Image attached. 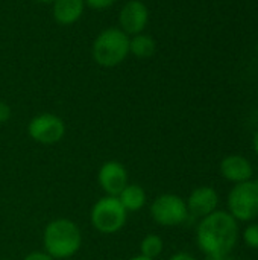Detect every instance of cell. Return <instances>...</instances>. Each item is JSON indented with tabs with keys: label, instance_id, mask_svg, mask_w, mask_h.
<instances>
[{
	"label": "cell",
	"instance_id": "6da1fadb",
	"mask_svg": "<svg viewBox=\"0 0 258 260\" xmlns=\"http://www.w3.org/2000/svg\"><path fill=\"white\" fill-rule=\"evenodd\" d=\"M239 241V222L227 212L216 210L199 219L196 244L204 256L228 257Z\"/></svg>",
	"mask_w": 258,
	"mask_h": 260
},
{
	"label": "cell",
	"instance_id": "7a4b0ae2",
	"mask_svg": "<svg viewBox=\"0 0 258 260\" xmlns=\"http://www.w3.org/2000/svg\"><path fill=\"white\" fill-rule=\"evenodd\" d=\"M82 247V232L68 218L50 221L43 232V250L55 260L73 257Z\"/></svg>",
	"mask_w": 258,
	"mask_h": 260
},
{
	"label": "cell",
	"instance_id": "3957f363",
	"mask_svg": "<svg viewBox=\"0 0 258 260\" xmlns=\"http://www.w3.org/2000/svg\"><path fill=\"white\" fill-rule=\"evenodd\" d=\"M129 55V35L120 27H106L94 38L91 46L93 61L105 69L120 66Z\"/></svg>",
	"mask_w": 258,
	"mask_h": 260
},
{
	"label": "cell",
	"instance_id": "277c9868",
	"mask_svg": "<svg viewBox=\"0 0 258 260\" xmlns=\"http://www.w3.org/2000/svg\"><path fill=\"white\" fill-rule=\"evenodd\" d=\"M128 212L123 209L117 197L103 195L99 198L90 210V222L100 235L119 233L128 219Z\"/></svg>",
	"mask_w": 258,
	"mask_h": 260
},
{
	"label": "cell",
	"instance_id": "5b68a950",
	"mask_svg": "<svg viewBox=\"0 0 258 260\" xmlns=\"http://www.w3.org/2000/svg\"><path fill=\"white\" fill-rule=\"evenodd\" d=\"M228 213L237 222H251L258 218V181L248 180L234 184L227 200Z\"/></svg>",
	"mask_w": 258,
	"mask_h": 260
},
{
	"label": "cell",
	"instance_id": "8992f818",
	"mask_svg": "<svg viewBox=\"0 0 258 260\" xmlns=\"http://www.w3.org/2000/svg\"><path fill=\"white\" fill-rule=\"evenodd\" d=\"M151 218L161 227H178L189 219V210L186 200L176 193L158 195L151 207Z\"/></svg>",
	"mask_w": 258,
	"mask_h": 260
},
{
	"label": "cell",
	"instance_id": "52a82bcc",
	"mask_svg": "<svg viewBox=\"0 0 258 260\" xmlns=\"http://www.w3.org/2000/svg\"><path fill=\"white\" fill-rule=\"evenodd\" d=\"M29 137L40 145H55L65 136L64 120L53 113H41L27 123Z\"/></svg>",
	"mask_w": 258,
	"mask_h": 260
},
{
	"label": "cell",
	"instance_id": "ba28073f",
	"mask_svg": "<svg viewBox=\"0 0 258 260\" xmlns=\"http://www.w3.org/2000/svg\"><path fill=\"white\" fill-rule=\"evenodd\" d=\"M119 26L126 35L132 37L144 32L149 23V8L143 0H128L119 12Z\"/></svg>",
	"mask_w": 258,
	"mask_h": 260
},
{
	"label": "cell",
	"instance_id": "9c48e42d",
	"mask_svg": "<svg viewBox=\"0 0 258 260\" xmlns=\"http://www.w3.org/2000/svg\"><path fill=\"white\" fill-rule=\"evenodd\" d=\"M97 183L105 195L117 197L129 183L128 171L117 160L105 161L97 171Z\"/></svg>",
	"mask_w": 258,
	"mask_h": 260
},
{
	"label": "cell",
	"instance_id": "30bf717a",
	"mask_svg": "<svg viewBox=\"0 0 258 260\" xmlns=\"http://www.w3.org/2000/svg\"><path fill=\"white\" fill-rule=\"evenodd\" d=\"M186 204L190 216L202 219L217 210L219 193L211 186H199L190 192L186 200Z\"/></svg>",
	"mask_w": 258,
	"mask_h": 260
},
{
	"label": "cell",
	"instance_id": "8fae6325",
	"mask_svg": "<svg viewBox=\"0 0 258 260\" xmlns=\"http://www.w3.org/2000/svg\"><path fill=\"white\" fill-rule=\"evenodd\" d=\"M219 171H220V175L227 181L234 183V184L252 180V175H254V168H252L251 161L246 157L239 155V154L227 155L220 161Z\"/></svg>",
	"mask_w": 258,
	"mask_h": 260
},
{
	"label": "cell",
	"instance_id": "7c38bea8",
	"mask_svg": "<svg viewBox=\"0 0 258 260\" xmlns=\"http://www.w3.org/2000/svg\"><path fill=\"white\" fill-rule=\"evenodd\" d=\"M85 8L84 0H55L52 3V15L58 24L71 26L81 20Z\"/></svg>",
	"mask_w": 258,
	"mask_h": 260
},
{
	"label": "cell",
	"instance_id": "4fadbf2b",
	"mask_svg": "<svg viewBox=\"0 0 258 260\" xmlns=\"http://www.w3.org/2000/svg\"><path fill=\"white\" fill-rule=\"evenodd\" d=\"M117 200L120 201V204L128 213H135V212H140L146 206L148 193L140 184L128 183L126 187L117 195Z\"/></svg>",
	"mask_w": 258,
	"mask_h": 260
},
{
	"label": "cell",
	"instance_id": "5bb4252c",
	"mask_svg": "<svg viewBox=\"0 0 258 260\" xmlns=\"http://www.w3.org/2000/svg\"><path fill=\"white\" fill-rule=\"evenodd\" d=\"M157 52V41L149 34H137L129 37V55H134L135 58L146 59L154 56Z\"/></svg>",
	"mask_w": 258,
	"mask_h": 260
},
{
	"label": "cell",
	"instance_id": "9a60e30c",
	"mask_svg": "<svg viewBox=\"0 0 258 260\" xmlns=\"http://www.w3.org/2000/svg\"><path fill=\"white\" fill-rule=\"evenodd\" d=\"M164 250V242L163 239L155 235V233H151V235H146L141 242H140V254L144 256V257H149V259H158L161 256Z\"/></svg>",
	"mask_w": 258,
	"mask_h": 260
},
{
	"label": "cell",
	"instance_id": "2e32d148",
	"mask_svg": "<svg viewBox=\"0 0 258 260\" xmlns=\"http://www.w3.org/2000/svg\"><path fill=\"white\" fill-rule=\"evenodd\" d=\"M245 245L251 250H258V224H248L242 233Z\"/></svg>",
	"mask_w": 258,
	"mask_h": 260
},
{
	"label": "cell",
	"instance_id": "e0dca14e",
	"mask_svg": "<svg viewBox=\"0 0 258 260\" xmlns=\"http://www.w3.org/2000/svg\"><path fill=\"white\" fill-rule=\"evenodd\" d=\"M117 0H84L87 8H91L94 11H103L111 8Z\"/></svg>",
	"mask_w": 258,
	"mask_h": 260
},
{
	"label": "cell",
	"instance_id": "ac0fdd59",
	"mask_svg": "<svg viewBox=\"0 0 258 260\" xmlns=\"http://www.w3.org/2000/svg\"><path fill=\"white\" fill-rule=\"evenodd\" d=\"M11 116H12V110L9 104L0 101V125H5L6 122H9Z\"/></svg>",
	"mask_w": 258,
	"mask_h": 260
},
{
	"label": "cell",
	"instance_id": "d6986e66",
	"mask_svg": "<svg viewBox=\"0 0 258 260\" xmlns=\"http://www.w3.org/2000/svg\"><path fill=\"white\" fill-rule=\"evenodd\" d=\"M23 260H55L52 256H49L44 250L40 251H30L29 254H26Z\"/></svg>",
	"mask_w": 258,
	"mask_h": 260
},
{
	"label": "cell",
	"instance_id": "ffe728a7",
	"mask_svg": "<svg viewBox=\"0 0 258 260\" xmlns=\"http://www.w3.org/2000/svg\"><path fill=\"white\" fill-rule=\"evenodd\" d=\"M167 260H198L195 256H192L190 253H184V251H179V253H175L173 256H170Z\"/></svg>",
	"mask_w": 258,
	"mask_h": 260
},
{
	"label": "cell",
	"instance_id": "44dd1931",
	"mask_svg": "<svg viewBox=\"0 0 258 260\" xmlns=\"http://www.w3.org/2000/svg\"><path fill=\"white\" fill-rule=\"evenodd\" d=\"M252 149H254V152L258 155V128L255 129L254 136H252Z\"/></svg>",
	"mask_w": 258,
	"mask_h": 260
},
{
	"label": "cell",
	"instance_id": "7402d4cb",
	"mask_svg": "<svg viewBox=\"0 0 258 260\" xmlns=\"http://www.w3.org/2000/svg\"><path fill=\"white\" fill-rule=\"evenodd\" d=\"M128 260H155V259H149V257H144V256H141V254H137V256H132L131 259Z\"/></svg>",
	"mask_w": 258,
	"mask_h": 260
},
{
	"label": "cell",
	"instance_id": "603a6c76",
	"mask_svg": "<svg viewBox=\"0 0 258 260\" xmlns=\"http://www.w3.org/2000/svg\"><path fill=\"white\" fill-rule=\"evenodd\" d=\"M204 260H227V257H219V256H205Z\"/></svg>",
	"mask_w": 258,
	"mask_h": 260
},
{
	"label": "cell",
	"instance_id": "cb8c5ba5",
	"mask_svg": "<svg viewBox=\"0 0 258 260\" xmlns=\"http://www.w3.org/2000/svg\"><path fill=\"white\" fill-rule=\"evenodd\" d=\"M33 2H36V3H41V5H52L55 0H33Z\"/></svg>",
	"mask_w": 258,
	"mask_h": 260
},
{
	"label": "cell",
	"instance_id": "d4e9b609",
	"mask_svg": "<svg viewBox=\"0 0 258 260\" xmlns=\"http://www.w3.org/2000/svg\"><path fill=\"white\" fill-rule=\"evenodd\" d=\"M227 260H237V259H231V257L228 256V257H227Z\"/></svg>",
	"mask_w": 258,
	"mask_h": 260
},
{
	"label": "cell",
	"instance_id": "484cf974",
	"mask_svg": "<svg viewBox=\"0 0 258 260\" xmlns=\"http://www.w3.org/2000/svg\"><path fill=\"white\" fill-rule=\"evenodd\" d=\"M255 49H257V55H258V41H257V46H255Z\"/></svg>",
	"mask_w": 258,
	"mask_h": 260
},
{
	"label": "cell",
	"instance_id": "4316f807",
	"mask_svg": "<svg viewBox=\"0 0 258 260\" xmlns=\"http://www.w3.org/2000/svg\"><path fill=\"white\" fill-rule=\"evenodd\" d=\"M3 260H9V259H3Z\"/></svg>",
	"mask_w": 258,
	"mask_h": 260
}]
</instances>
